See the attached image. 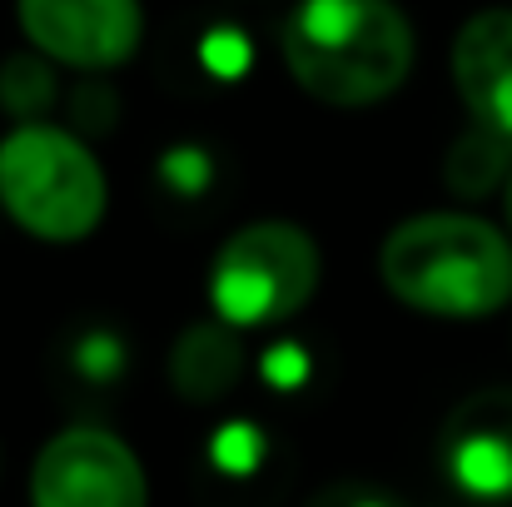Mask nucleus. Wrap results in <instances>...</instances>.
I'll list each match as a JSON object with an SVG mask.
<instances>
[{"label": "nucleus", "instance_id": "1", "mask_svg": "<svg viewBox=\"0 0 512 507\" xmlns=\"http://www.w3.org/2000/svg\"><path fill=\"white\" fill-rule=\"evenodd\" d=\"M279 45L299 90L334 110L388 100L413 70V25L393 0H299Z\"/></svg>", "mask_w": 512, "mask_h": 507}, {"label": "nucleus", "instance_id": "2", "mask_svg": "<svg viewBox=\"0 0 512 507\" xmlns=\"http://www.w3.org/2000/svg\"><path fill=\"white\" fill-rule=\"evenodd\" d=\"M378 274L428 319H488L512 304V239L478 214H413L383 239Z\"/></svg>", "mask_w": 512, "mask_h": 507}, {"label": "nucleus", "instance_id": "3", "mask_svg": "<svg viewBox=\"0 0 512 507\" xmlns=\"http://www.w3.org/2000/svg\"><path fill=\"white\" fill-rule=\"evenodd\" d=\"M105 169L60 125H15L0 140V204L45 244H80L105 219Z\"/></svg>", "mask_w": 512, "mask_h": 507}, {"label": "nucleus", "instance_id": "4", "mask_svg": "<svg viewBox=\"0 0 512 507\" xmlns=\"http://www.w3.org/2000/svg\"><path fill=\"white\" fill-rule=\"evenodd\" d=\"M324 259L309 229L259 219L224 239L209 269V304L229 329H269L294 319L319 289Z\"/></svg>", "mask_w": 512, "mask_h": 507}, {"label": "nucleus", "instance_id": "5", "mask_svg": "<svg viewBox=\"0 0 512 507\" xmlns=\"http://www.w3.org/2000/svg\"><path fill=\"white\" fill-rule=\"evenodd\" d=\"M30 507H150V483L110 428H65L35 453Z\"/></svg>", "mask_w": 512, "mask_h": 507}, {"label": "nucleus", "instance_id": "6", "mask_svg": "<svg viewBox=\"0 0 512 507\" xmlns=\"http://www.w3.org/2000/svg\"><path fill=\"white\" fill-rule=\"evenodd\" d=\"M35 55L70 70H115L140 50V0H15Z\"/></svg>", "mask_w": 512, "mask_h": 507}, {"label": "nucleus", "instance_id": "7", "mask_svg": "<svg viewBox=\"0 0 512 507\" xmlns=\"http://www.w3.org/2000/svg\"><path fill=\"white\" fill-rule=\"evenodd\" d=\"M438 463L463 498L512 503V388H478L448 413Z\"/></svg>", "mask_w": 512, "mask_h": 507}, {"label": "nucleus", "instance_id": "8", "mask_svg": "<svg viewBox=\"0 0 512 507\" xmlns=\"http://www.w3.org/2000/svg\"><path fill=\"white\" fill-rule=\"evenodd\" d=\"M453 85L473 125L512 140V10H478L453 40Z\"/></svg>", "mask_w": 512, "mask_h": 507}, {"label": "nucleus", "instance_id": "9", "mask_svg": "<svg viewBox=\"0 0 512 507\" xmlns=\"http://www.w3.org/2000/svg\"><path fill=\"white\" fill-rule=\"evenodd\" d=\"M174 393L184 403H219L244 378V348L229 324H194L184 329L170 353Z\"/></svg>", "mask_w": 512, "mask_h": 507}, {"label": "nucleus", "instance_id": "10", "mask_svg": "<svg viewBox=\"0 0 512 507\" xmlns=\"http://www.w3.org/2000/svg\"><path fill=\"white\" fill-rule=\"evenodd\" d=\"M443 179L458 199H488L498 184L512 179V140L473 125L468 135L453 140V150L443 160Z\"/></svg>", "mask_w": 512, "mask_h": 507}, {"label": "nucleus", "instance_id": "11", "mask_svg": "<svg viewBox=\"0 0 512 507\" xmlns=\"http://www.w3.org/2000/svg\"><path fill=\"white\" fill-rule=\"evenodd\" d=\"M55 105V75L45 55H10L0 65V110L20 125H35Z\"/></svg>", "mask_w": 512, "mask_h": 507}, {"label": "nucleus", "instance_id": "12", "mask_svg": "<svg viewBox=\"0 0 512 507\" xmlns=\"http://www.w3.org/2000/svg\"><path fill=\"white\" fill-rule=\"evenodd\" d=\"M65 358H70V373L90 388H110L130 373V343L105 324H90L85 334H75Z\"/></svg>", "mask_w": 512, "mask_h": 507}, {"label": "nucleus", "instance_id": "13", "mask_svg": "<svg viewBox=\"0 0 512 507\" xmlns=\"http://www.w3.org/2000/svg\"><path fill=\"white\" fill-rule=\"evenodd\" d=\"M160 184L179 194V199H199V194H209V184H214V160H209V150H199V145H174L170 155L160 160Z\"/></svg>", "mask_w": 512, "mask_h": 507}, {"label": "nucleus", "instance_id": "14", "mask_svg": "<svg viewBox=\"0 0 512 507\" xmlns=\"http://www.w3.org/2000/svg\"><path fill=\"white\" fill-rule=\"evenodd\" d=\"M70 105H75L70 120H75L85 135H105V130L115 125V95H110L105 85H85V90H75Z\"/></svg>", "mask_w": 512, "mask_h": 507}, {"label": "nucleus", "instance_id": "15", "mask_svg": "<svg viewBox=\"0 0 512 507\" xmlns=\"http://www.w3.org/2000/svg\"><path fill=\"white\" fill-rule=\"evenodd\" d=\"M309 507H403L393 493L373 488V483H334L324 493H314Z\"/></svg>", "mask_w": 512, "mask_h": 507}, {"label": "nucleus", "instance_id": "16", "mask_svg": "<svg viewBox=\"0 0 512 507\" xmlns=\"http://www.w3.org/2000/svg\"><path fill=\"white\" fill-rule=\"evenodd\" d=\"M508 229H512V179H508Z\"/></svg>", "mask_w": 512, "mask_h": 507}]
</instances>
